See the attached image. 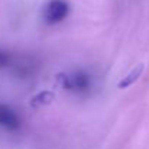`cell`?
<instances>
[{"mask_svg": "<svg viewBox=\"0 0 149 149\" xmlns=\"http://www.w3.org/2000/svg\"><path fill=\"white\" fill-rule=\"evenodd\" d=\"M142 70H143V65H139L138 68H135V70L130 72L129 77H126L125 80H122V83L119 84V87H127V86H130L132 83H135V81L139 78V75L142 74Z\"/></svg>", "mask_w": 149, "mask_h": 149, "instance_id": "4", "label": "cell"}, {"mask_svg": "<svg viewBox=\"0 0 149 149\" xmlns=\"http://www.w3.org/2000/svg\"><path fill=\"white\" fill-rule=\"evenodd\" d=\"M64 86H65V88H68L71 91L86 93V91H88V88L91 86V80L84 72H75V74H71L65 78Z\"/></svg>", "mask_w": 149, "mask_h": 149, "instance_id": "2", "label": "cell"}, {"mask_svg": "<svg viewBox=\"0 0 149 149\" xmlns=\"http://www.w3.org/2000/svg\"><path fill=\"white\" fill-rule=\"evenodd\" d=\"M0 126L7 130H16L20 126L17 113L6 104H0Z\"/></svg>", "mask_w": 149, "mask_h": 149, "instance_id": "3", "label": "cell"}, {"mask_svg": "<svg viewBox=\"0 0 149 149\" xmlns=\"http://www.w3.org/2000/svg\"><path fill=\"white\" fill-rule=\"evenodd\" d=\"M70 6L65 0H49L44 9V17L45 20L54 25L61 20H64L68 16Z\"/></svg>", "mask_w": 149, "mask_h": 149, "instance_id": "1", "label": "cell"}]
</instances>
